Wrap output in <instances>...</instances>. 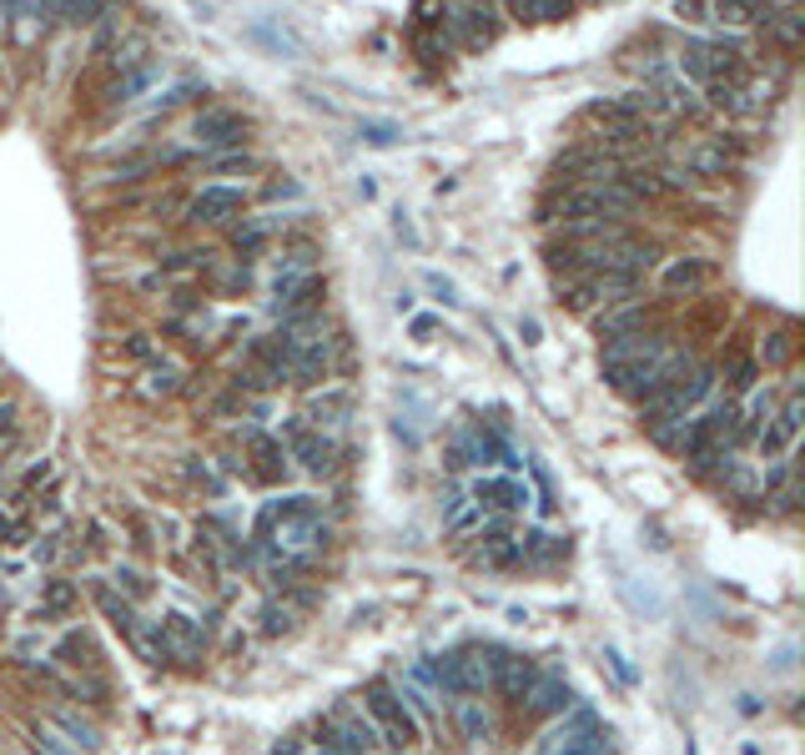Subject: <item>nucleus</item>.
Instances as JSON below:
<instances>
[{
    "mask_svg": "<svg viewBox=\"0 0 805 755\" xmlns=\"http://www.w3.org/2000/svg\"><path fill=\"white\" fill-rule=\"evenodd\" d=\"M257 544L267 554H307L313 544H323V503L313 493H293V499H267L257 509V524H252Z\"/></svg>",
    "mask_w": 805,
    "mask_h": 755,
    "instance_id": "nucleus-1",
    "label": "nucleus"
},
{
    "mask_svg": "<svg viewBox=\"0 0 805 755\" xmlns=\"http://www.w3.org/2000/svg\"><path fill=\"white\" fill-rule=\"evenodd\" d=\"M363 711H368V721L378 725L383 745H393V751H418V745H424V721L414 715V705L402 701V690L393 685V680H368Z\"/></svg>",
    "mask_w": 805,
    "mask_h": 755,
    "instance_id": "nucleus-2",
    "label": "nucleus"
},
{
    "mask_svg": "<svg viewBox=\"0 0 805 755\" xmlns=\"http://www.w3.org/2000/svg\"><path fill=\"white\" fill-rule=\"evenodd\" d=\"M715 378H720L715 368H700V363H695L680 384H670L664 394H654L650 404H640L644 428H650V433H664V428H675L680 418H690L700 404H705V398H715Z\"/></svg>",
    "mask_w": 805,
    "mask_h": 755,
    "instance_id": "nucleus-3",
    "label": "nucleus"
},
{
    "mask_svg": "<svg viewBox=\"0 0 805 755\" xmlns=\"http://www.w3.org/2000/svg\"><path fill=\"white\" fill-rule=\"evenodd\" d=\"M604 751H614L610 731L599 725V715L589 711V705H569V711L533 741V755H604Z\"/></svg>",
    "mask_w": 805,
    "mask_h": 755,
    "instance_id": "nucleus-4",
    "label": "nucleus"
},
{
    "mask_svg": "<svg viewBox=\"0 0 805 755\" xmlns=\"http://www.w3.org/2000/svg\"><path fill=\"white\" fill-rule=\"evenodd\" d=\"M317 745H323V751H338V755H378L383 735L358 701H338L323 721H317Z\"/></svg>",
    "mask_w": 805,
    "mask_h": 755,
    "instance_id": "nucleus-5",
    "label": "nucleus"
},
{
    "mask_svg": "<svg viewBox=\"0 0 805 755\" xmlns=\"http://www.w3.org/2000/svg\"><path fill=\"white\" fill-rule=\"evenodd\" d=\"M283 449H287V459H297V469H307V473H327L333 463H338V438L327 433V428H317V424H307V418H287L283 424Z\"/></svg>",
    "mask_w": 805,
    "mask_h": 755,
    "instance_id": "nucleus-6",
    "label": "nucleus"
},
{
    "mask_svg": "<svg viewBox=\"0 0 805 755\" xmlns=\"http://www.w3.org/2000/svg\"><path fill=\"white\" fill-rule=\"evenodd\" d=\"M242 459H247L252 483H287L293 479V459H287L283 438L257 428V424L242 428Z\"/></svg>",
    "mask_w": 805,
    "mask_h": 755,
    "instance_id": "nucleus-7",
    "label": "nucleus"
},
{
    "mask_svg": "<svg viewBox=\"0 0 805 755\" xmlns=\"http://www.w3.org/2000/svg\"><path fill=\"white\" fill-rule=\"evenodd\" d=\"M468 499L479 503L483 514H523L529 509V483L519 479V473H479V479L468 483Z\"/></svg>",
    "mask_w": 805,
    "mask_h": 755,
    "instance_id": "nucleus-8",
    "label": "nucleus"
},
{
    "mask_svg": "<svg viewBox=\"0 0 805 755\" xmlns=\"http://www.w3.org/2000/svg\"><path fill=\"white\" fill-rule=\"evenodd\" d=\"M252 132V121L242 116V111H227V106H207L196 111L192 121V142L207 146V152H232V146H242Z\"/></svg>",
    "mask_w": 805,
    "mask_h": 755,
    "instance_id": "nucleus-9",
    "label": "nucleus"
},
{
    "mask_svg": "<svg viewBox=\"0 0 805 755\" xmlns=\"http://www.w3.org/2000/svg\"><path fill=\"white\" fill-rule=\"evenodd\" d=\"M242 212H247V192H242V186H227V182L202 186V192L186 202V217L202 222V227H232Z\"/></svg>",
    "mask_w": 805,
    "mask_h": 755,
    "instance_id": "nucleus-10",
    "label": "nucleus"
},
{
    "mask_svg": "<svg viewBox=\"0 0 805 755\" xmlns=\"http://www.w3.org/2000/svg\"><path fill=\"white\" fill-rule=\"evenodd\" d=\"M327 297V283L323 273H277L273 283V307L283 313V318H293V313H313V307H323Z\"/></svg>",
    "mask_w": 805,
    "mask_h": 755,
    "instance_id": "nucleus-11",
    "label": "nucleus"
},
{
    "mask_svg": "<svg viewBox=\"0 0 805 755\" xmlns=\"http://www.w3.org/2000/svg\"><path fill=\"white\" fill-rule=\"evenodd\" d=\"M654 323H660V307L630 297V303L604 307V313L594 318V333H599V343H610V338H630V333H650Z\"/></svg>",
    "mask_w": 805,
    "mask_h": 755,
    "instance_id": "nucleus-12",
    "label": "nucleus"
},
{
    "mask_svg": "<svg viewBox=\"0 0 805 755\" xmlns=\"http://www.w3.org/2000/svg\"><path fill=\"white\" fill-rule=\"evenodd\" d=\"M680 172H685V176H705V182L730 176V172H735V156H730L725 136H695L690 146H680Z\"/></svg>",
    "mask_w": 805,
    "mask_h": 755,
    "instance_id": "nucleus-13",
    "label": "nucleus"
},
{
    "mask_svg": "<svg viewBox=\"0 0 805 755\" xmlns=\"http://www.w3.org/2000/svg\"><path fill=\"white\" fill-rule=\"evenodd\" d=\"M539 680V665L529 655H513V650H493V695H503L509 705H523V695Z\"/></svg>",
    "mask_w": 805,
    "mask_h": 755,
    "instance_id": "nucleus-14",
    "label": "nucleus"
},
{
    "mask_svg": "<svg viewBox=\"0 0 805 755\" xmlns=\"http://www.w3.org/2000/svg\"><path fill=\"white\" fill-rule=\"evenodd\" d=\"M242 363H247V368H257L273 388H283L287 384V363H293V338H287V333L252 338L247 348H242Z\"/></svg>",
    "mask_w": 805,
    "mask_h": 755,
    "instance_id": "nucleus-15",
    "label": "nucleus"
},
{
    "mask_svg": "<svg viewBox=\"0 0 805 755\" xmlns=\"http://www.w3.org/2000/svg\"><path fill=\"white\" fill-rule=\"evenodd\" d=\"M333 343H338V338L293 343V363H287V384H297V388H323L327 378H333Z\"/></svg>",
    "mask_w": 805,
    "mask_h": 755,
    "instance_id": "nucleus-16",
    "label": "nucleus"
},
{
    "mask_svg": "<svg viewBox=\"0 0 805 755\" xmlns=\"http://www.w3.org/2000/svg\"><path fill=\"white\" fill-rule=\"evenodd\" d=\"M162 640H166L172 665H202V655H207V630H202L192 614H166Z\"/></svg>",
    "mask_w": 805,
    "mask_h": 755,
    "instance_id": "nucleus-17",
    "label": "nucleus"
},
{
    "mask_svg": "<svg viewBox=\"0 0 805 755\" xmlns=\"http://www.w3.org/2000/svg\"><path fill=\"white\" fill-rule=\"evenodd\" d=\"M710 283H715V267H710L705 257H670V263L660 267V293L664 297H695V293H705Z\"/></svg>",
    "mask_w": 805,
    "mask_h": 755,
    "instance_id": "nucleus-18",
    "label": "nucleus"
},
{
    "mask_svg": "<svg viewBox=\"0 0 805 755\" xmlns=\"http://www.w3.org/2000/svg\"><path fill=\"white\" fill-rule=\"evenodd\" d=\"M795 433H801V384H791L785 388V404H775V414H771V424L761 428V453H785L795 443Z\"/></svg>",
    "mask_w": 805,
    "mask_h": 755,
    "instance_id": "nucleus-19",
    "label": "nucleus"
},
{
    "mask_svg": "<svg viewBox=\"0 0 805 755\" xmlns=\"http://www.w3.org/2000/svg\"><path fill=\"white\" fill-rule=\"evenodd\" d=\"M458 680H463V695H489L493 685V645H458L454 650Z\"/></svg>",
    "mask_w": 805,
    "mask_h": 755,
    "instance_id": "nucleus-20",
    "label": "nucleus"
},
{
    "mask_svg": "<svg viewBox=\"0 0 805 755\" xmlns=\"http://www.w3.org/2000/svg\"><path fill=\"white\" fill-rule=\"evenodd\" d=\"M775 0H710V21H725V25H765L771 31L775 21Z\"/></svg>",
    "mask_w": 805,
    "mask_h": 755,
    "instance_id": "nucleus-21",
    "label": "nucleus"
},
{
    "mask_svg": "<svg viewBox=\"0 0 805 755\" xmlns=\"http://www.w3.org/2000/svg\"><path fill=\"white\" fill-rule=\"evenodd\" d=\"M438 514H444V534H454V539H468L483 524V509L468 499V489H448L444 503H438Z\"/></svg>",
    "mask_w": 805,
    "mask_h": 755,
    "instance_id": "nucleus-22",
    "label": "nucleus"
},
{
    "mask_svg": "<svg viewBox=\"0 0 805 755\" xmlns=\"http://www.w3.org/2000/svg\"><path fill=\"white\" fill-rule=\"evenodd\" d=\"M523 705H529L533 715H549V721H559V715L574 705V690H569L559 675H539V680H533V690L523 695Z\"/></svg>",
    "mask_w": 805,
    "mask_h": 755,
    "instance_id": "nucleus-23",
    "label": "nucleus"
},
{
    "mask_svg": "<svg viewBox=\"0 0 805 755\" xmlns=\"http://www.w3.org/2000/svg\"><path fill=\"white\" fill-rule=\"evenodd\" d=\"M454 725H458V735H463L468 745H479V741H489L493 735V715H489V705H483L479 695H458L454 701Z\"/></svg>",
    "mask_w": 805,
    "mask_h": 755,
    "instance_id": "nucleus-24",
    "label": "nucleus"
},
{
    "mask_svg": "<svg viewBox=\"0 0 805 755\" xmlns=\"http://www.w3.org/2000/svg\"><path fill=\"white\" fill-rule=\"evenodd\" d=\"M45 725H51V731H61L65 745H77V751H86V755L101 751V731L91 721H81L77 711H51V715H45Z\"/></svg>",
    "mask_w": 805,
    "mask_h": 755,
    "instance_id": "nucleus-25",
    "label": "nucleus"
},
{
    "mask_svg": "<svg viewBox=\"0 0 805 755\" xmlns=\"http://www.w3.org/2000/svg\"><path fill=\"white\" fill-rule=\"evenodd\" d=\"M353 414V394H343V388H323V394H313L307 398V424H317V428H333V424H343V418Z\"/></svg>",
    "mask_w": 805,
    "mask_h": 755,
    "instance_id": "nucleus-26",
    "label": "nucleus"
},
{
    "mask_svg": "<svg viewBox=\"0 0 805 755\" xmlns=\"http://www.w3.org/2000/svg\"><path fill=\"white\" fill-rule=\"evenodd\" d=\"M156 76H162V61H156V55H142V61H136V67L116 81V86H111V96H116V101H136L142 91H152Z\"/></svg>",
    "mask_w": 805,
    "mask_h": 755,
    "instance_id": "nucleus-27",
    "label": "nucleus"
},
{
    "mask_svg": "<svg viewBox=\"0 0 805 755\" xmlns=\"http://www.w3.org/2000/svg\"><path fill=\"white\" fill-rule=\"evenodd\" d=\"M111 0H51V25H91L106 16Z\"/></svg>",
    "mask_w": 805,
    "mask_h": 755,
    "instance_id": "nucleus-28",
    "label": "nucleus"
},
{
    "mask_svg": "<svg viewBox=\"0 0 805 755\" xmlns=\"http://www.w3.org/2000/svg\"><path fill=\"white\" fill-rule=\"evenodd\" d=\"M91 600H96L101 610H106V620L116 624L121 635H131V624H136V604H131V600H121V594L111 590V584H101V580L91 584Z\"/></svg>",
    "mask_w": 805,
    "mask_h": 755,
    "instance_id": "nucleus-29",
    "label": "nucleus"
},
{
    "mask_svg": "<svg viewBox=\"0 0 805 755\" xmlns=\"http://www.w3.org/2000/svg\"><path fill=\"white\" fill-rule=\"evenodd\" d=\"M146 394H152V398H172V394H182V363H172V358H152V368H146Z\"/></svg>",
    "mask_w": 805,
    "mask_h": 755,
    "instance_id": "nucleus-30",
    "label": "nucleus"
},
{
    "mask_svg": "<svg viewBox=\"0 0 805 755\" xmlns=\"http://www.w3.org/2000/svg\"><path fill=\"white\" fill-rule=\"evenodd\" d=\"M509 11L519 21H564L574 11V0H509Z\"/></svg>",
    "mask_w": 805,
    "mask_h": 755,
    "instance_id": "nucleus-31",
    "label": "nucleus"
},
{
    "mask_svg": "<svg viewBox=\"0 0 805 755\" xmlns=\"http://www.w3.org/2000/svg\"><path fill=\"white\" fill-rule=\"evenodd\" d=\"M55 660H61V665H71V670H91V665H96V650H91V640L81 635V630H71V635L55 645Z\"/></svg>",
    "mask_w": 805,
    "mask_h": 755,
    "instance_id": "nucleus-32",
    "label": "nucleus"
},
{
    "mask_svg": "<svg viewBox=\"0 0 805 755\" xmlns=\"http://www.w3.org/2000/svg\"><path fill=\"white\" fill-rule=\"evenodd\" d=\"M317 257H323V252H317L313 242H287L273 263H277V273H313Z\"/></svg>",
    "mask_w": 805,
    "mask_h": 755,
    "instance_id": "nucleus-33",
    "label": "nucleus"
},
{
    "mask_svg": "<svg viewBox=\"0 0 805 755\" xmlns=\"http://www.w3.org/2000/svg\"><path fill=\"white\" fill-rule=\"evenodd\" d=\"M791 358H795V333L791 328L765 333V343H761V363H765V368H791Z\"/></svg>",
    "mask_w": 805,
    "mask_h": 755,
    "instance_id": "nucleus-34",
    "label": "nucleus"
},
{
    "mask_svg": "<svg viewBox=\"0 0 805 755\" xmlns=\"http://www.w3.org/2000/svg\"><path fill=\"white\" fill-rule=\"evenodd\" d=\"M680 71H685L690 81H715V71H710V55H705V41H685L680 45Z\"/></svg>",
    "mask_w": 805,
    "mask_h": 755,
    "instance_id": "nucleus-35",
    "label": "nucleus"
},
{
    "mask_svg": "<svg viewBox=\"0 0 805 755\" xmlns=\"http://www.w3.org/2000/svg\"><path fill=\"white\" fill-rule=\"evenodd\" d=\"M6 16L11 21H26V25H51V0H6Z\"/></svg>",
    "mask_w": 805,
    "mask_h": 755,
    "instance_id": "nucleus-36",
    "label": "nucleus"
},
{
    "mask_svg": "<svg viewBox=\"0 0 805 755\" xmlns=\"http://www.w3.org/2000/svg\"><path fill=\"white\" fill-rule=\"evenodd\" d=\"M186 473H192V483L207 493V499H222V493H227V479L212 469V459H192V463H186Z\"/></svg>",
    "mask_w": 805,
    "mask_h": 755,
    "instance_id": "nucleus-37",
    "label": "nucleus"
},
{
    "mask_svg": "<svg viewBox=\"0 0 805 755\" xmlns=\"http://www.w3.org/2000/svg\"><path fill=\"white\" fill-rule=\"evenodd\" d=\"M111 590H116L121 600L142 604L146 594H152V584H146V574H142V570H131V564H121V570H116V584H111Z\"/></svg>",
    "mask_w": 805,
    "mask_h": 755,
    "instance_id": "nucleus-38",
    "label": "nucleus"
},
{
    "mask_svg": "<svg viewBox=\"0 0 805 755\" xmlns=\"http://www.w3.org/2000/svg\"><path fill=\"white\" fill-rule=\"evenodd\" d=\"M207 166H212V172H227V176H252V172H257V156L242 152V146H232V152H217V156H212Z\"/></svg>",
    "mask_w": 805,
    "mask_h": 755,
    "instance_id": "nucleus-39",
    "label": "nucleus"
},
{
    "mask_svg": "<svg viewBox=\"0 0 805 755\" xmlns=\"http://www.w3.org/2000/svg\"><path fill=\"white\" fill-rule=\"evenodd\" d=\"M217 252L212 247H186V252H166L162 257V273H192V267H207Z\"/></svg>",
    "mask_w": 805,
    "mask_h": 755,
    "instance_id": "nucleus-40",
    "label": "nucleus"
},
{
    "mask_svg": "<svg viewBox=\"0 0 805 755\" xmlns=\"http://www.w3.org/2000/svg\"><path fill=\"white\" fill-rule=\"evenodd\" d=\"M262 242H267V227H262V222H242V227L232 232V247H237V257H252V252H262Z\"/></svg>",
    "mask_w": 805,
    "mask_h": 755,
    "instance_id": "nucleus-41",
    "label": "nucleus"
},
{
    "mask_svg": "<svg viewBox=\"0 0 805 755\" xmlns=\"http://www.w3.org/2000/svg\"><path fill=\"white\" fill-rule=\"evenodd\" d=\"M26 745H31V755H77V751H71V745H65V741H55V731H51V725H35V731H31V741H26Z\"/></svg>",
    "mask_w": 805,
    "mask_h": 755,
    "instance_id": "nucleus-42",
    "label": "nucleus"
},
{
    "mask_svg": "<svg viewBox=\"0 0 805 755\" xmlns=\"http://www.w3.org/2000/svg\"><path fill=\"white\" fill-rule=\"evenodd\" d=\"M293 630V610L287 604H262V635H287Z\"/></svg>",
    "mask_w": 805,
    "mask_h": 755,
    "instance_id": "nucleus-43",
    "label": "nucleus"
},
{
    "mask_svg": "<svg viewBox=\"0 0 805 755\" xmlns=\"http://www.w3.org/2000/svg\"><path fill=\"white\" fill-rule=\"evenodd\" d=\"M363 142L368 146H393V142H402V126H393V121H363Z\"/></svg>",
    "mask_w": 805,
    "mask_h": 755,
    "instance_id": "nucleus-44",
    "label": "nucleus"
},
{
    "mask_svg": "<svg viewBox=\"0 0 805 755\" xmlns=\"http://www.w3.org/2000/svg\"><path fill=\"white\" fill-rule=\"evenodd\" d=\"M207 96V86H196V81H182V86H172L162 101H156V111H172V106H186V101Z\"/></svg>",
    "mask_w": 805,
    "mask_h": 755,
    "instance_id": "nucleus-45",
    "label": "nucleus"
},
{
    "mask_svg": "<svg viewBox=\"0 0 805 755\" xmlns=\"http://www.w3.org/2000/svg\"><path fill=\"white\" fill-rule=\"evenodd\" d=\"M529 469H533V483H539V514L549 519V514H554V509H559V499H554V483H549L544 463H529Z\"/></svg>",
    "mask_w": 805,
    "mask_h": 755,
    "instance_id": "nucleus-46",
    "label": "nucleus"
},
{
    "mask_svg": "<svg viewBox=\"0 0 805 755\" xmlns=\"http://www.w3.org/2000/svg\"><path fill=\"white\" fill-rule=\"evenodd\" d=\"M408 333H414V343H434L438 333H444V318H434V313H418V318L408 323Z\"/></svg>",
    "mask_w": 805,
    "mask_h": 755,
    "instance_id": "nucleus-47",
    "label": "nucleus"
},
{
    "mask_svg": "<svg viewBox=\"0 0 805 755\" xmlns=\"http://www.w3.org/2000/svg\"><path fill=\"white\" fill-rule=\"evenodd\" d=\"M16 428H21V408H16V398H0V443H11Z\"/></svg>",
    "mask_w": 805,
    "mask_h": 755,
    "instance_id": "nucleus-48",
    "label": "nucleus"
},
{
    "mask_svg": "<svg viewBox=\"0 0 805 755\" xmlns=\"http://www.w3.org/2000/svg\"><path fill=\"white\" fill-rule=\"evenodd\" d=\"M121 353H126V358H136V363H152L156 358V343L146 338V333H131V338L121 343Z\"/></svg>",
    "mask_w": 805,
    "mask_h": 755,
    "instance_id": "nucleus-49",
    "label": "nucleus"
},
{
    "mask_svg": "<svg viewBox=\"0 0 805 755\" xmlns=\"http://www.w3.org/2000/svg\"><path fill=\"white\" fill-rule=\"evenodd\" d=\"M428 287H434V297H438V303H444V307H458V287L448 283L444 273H428Z\"/></svg>",
    "mask_w": 805,
    "mask_h": 755,
    "instance_id": "nucleus-50",
    "label": "nucleus"
},
{
    "mask_svg": "<svg viewBox=\"0 0 805 755\" xmlns=\"http://www.w3.org/2000/svg\"><path fill=\"white\" fill-rule=\"evenodd\" d=\"M680 21H710V0H675Z\"/></svg>",
    "mask_w": 805,
    "mask_h": 755,
    "instance_id": "nucleus-51",
    "label": "nucleus"
},
{
    "mask_svg": "<svg viewBox=\"0 0 805 755\" xmlns=\"http://www.w3.org/2000/svg\"><path fill=\"white\" fill-rule=\"evenodd\" d=\"M604 660H610V670H614V675H620V685H634V665L620 655V650H614V645H604Z\"/></svg>",
    "mask_w": 805,
    "mask_h": 755,
    "instance_id": "nucleus-52",
    "label": "nucleus"
},
{
    "mask_svg": "<svg viewBox=\"0 0 805 755\" xmlns=\"http://www.w3.org/2000/svg\"><path fill=\"white\" fill-rule=\"evenodd\" d=\"M519 338L529 343V348H533V343H544V328H539V318H519Z\"/></svg>",
    "mask_w": 805,
    "mask_h": 755,
    "instance_id": "nucleus-53",
    "label": "nucleus"
},
{
    "mask_svg": "<svg viewBox=\"0 0 805 755\" xmlns=\"http://www.w3.org/2000/svg\"><path fill=\"white\" fill-rule=\"evenodd\" d=\"M21 539V529H16V519L11 514H0V544H16Z\"/></svg>",
    "mask_w": 805,
    "mask_h": 755,
    "instance_id": "nucleus-54",
    "label": "nucleus"
},
{
    "mask_svg": "<svg viewBox=\"0 0 805 755\" xmlns=\"http://www.w3.org/2000/svg\"><path fill=\"white\" fill-rule=\"evenodd\" d=\"M267 197H297V182H267Z\"/></svg>",
    "mask_w": 805,
    "mask_h": 755,
    "instance_id": "nucleus-55",
    "label": "nucleus"
},
{
    "mask_svg": "<svg viewBox=\"0 0 805 755\" xmlns=\"http://www.w3.org/2000/svg\"><path fill=\"white\" fill-rule=\"evenodd\" d=\"M297 751H303V741H293V735H287V741H277L273 755H297Z\"/></svg>",
    "mask_w": 805,
    "mask_h": 755,
    "instance_id": "nucleus-56",
    "label": "nucleus"
},
{
    "mask_svg": "<svg viewBox=\"0 0 805 755\" xmlns=\"http://www.w3.org/2000/svg\"><path fill=\"white\" fill-rule=\"evenodd\" d=\"M6 25H11V16H6V0H0V41H6Z\"/></svg>",
    "mask_w": 805,
    "mask_h": 755,
    "instance_id": "nucleus-57",
    "label": "nucleus"
}]
</instances>
